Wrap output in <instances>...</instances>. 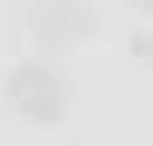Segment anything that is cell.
I'll return each instance as SVG.
<instances>
[{
  "instance_id": "cell-1",
  "label": "cell",
  "mask_w": 153,
  "mask_h": 146,
  "mask_svg": "<svg viewBox=\"0 0 153 146\" xmlns=\"http://www.w3.org/2000/svg\"><path fill=\"white\" fill-rule=\"evenodd\" d=\"M7 97H14L28 118H42V125L70 111V84H63V70H56V63H21L14 77H7Z\"/></svg>"
},
{
  "instance_id": "cell-2",
  "label": "cell",
  "mask_w": 153,
  "mask_h": 146,
  "mask_svg": "<svg viewBox=\"0 0 153 146\" xmlns=\"http://www.w3.org/2000/svg\"><path fill=\"white\" fill-rule=\"evenodd\" d=\"M139 7H153V0H139Z\"/></svg>"
}]
</instances>
